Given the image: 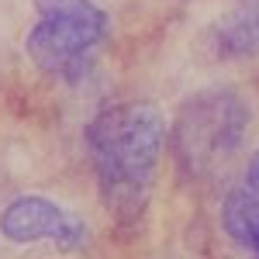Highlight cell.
Returning <instances> with one entry per match:
<instances>
[{"instance_id":"1","label":"cell","mask_w":259,"mask_h":259,"mask_svg":"<svg viewBox=\"0 0 259 259\" xmlns=\"http://www.w3.org/2000/svg\"><path fill=\"white\" fill-rule=\"evenodd\" d=\"M169 128L149 100L100 107L87 124V152L94 162L100 204L118 225L142 218Z\"/></svg>"},{"instance_id":"2","label":"cell","mask_w":259,"mask_h":259,"mask_svg":"<svg viewBox=\"0 0 259 259\" xmlns=\"http://www.w3.org/2000/svg\"><path fill=\"white\" fill-rule=\"evenodd\" d=\"M38 24L28 31L24 52L38 73L62 83H80L107 38V14L94 0H35Z\"/></svg>"},{"instance_id":"3","label":"cell","mask_w":259,"mask_h":259,"mask_svg":"<svg viewBox=\"0 0 259 259\" xmlns=\"http://www.w3.org/2000/svg\"><path fill=\"white\" fill-rule=\"evenodd\" d=\"M245 128H249L245 100L228 87H211L183 100L169 142L180 166L190 177H204L242 145Z\"/></svg>"},{"instance_id":"4","label":"cell","mask_w":259,"mask_h":259,"mask_svg":"<svg viewBox=\"0 0 259 259\" xmlns=\"http://www.w3.org/2000/svg\"><path fill=\"white\" fill-rule=\"evenodd\" d=\"M0 235L14 245L56 242L59 249H76L87 235V228L76 214H69L56 200L24 194V197H14L0 211Z\"/></svg>"},{"instance_id":"5","label":"cell","mask_w":259,"mask_h":259,"mask_svg":"<svg viewBox=\"0 0 259 259\" xmlns=\"http://www.w3.org/2000/svg\"><path fill=\"white\" fill-rule=\"evenodd\" d=\"M211 45L221 59L259 56V0H235L211 28Z\"/></svg>"},{"instance_id":"6","label":"cell","mask_w":259,"mask_h":259,"mask_svg":"<svg viewBox=\"0 0 259 259\" xmlns=\"http://www.w3.org/2000/svg\"><path fill=\"white\" fill-rule=\"evenodd\" d=\"M221 228L239 249L259 259V194L252 187L239 183L228 190V197L221 200Z\"/></svg>"},{"instance_id":"7","label":"cell","mask_w":259,"mask_h":259,"mask_svg":"<svg viewBox=\"0 0 259 259\" xmlns=\"http://www.w3.org/2000/svg\"><path fill=\"white\" fill-rule=\"evenodd\" d=\"M245 187H252L259 194V149L252 152V159H249V166H245V180H242Z\"/></svg>"}]
</instances>
